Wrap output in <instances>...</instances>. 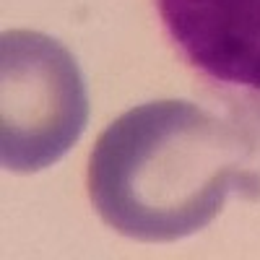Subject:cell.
<instances>
[{
	"label": "cell",
	"instance_id": "1",
	"mask_svg": "<svg viewBox=\"0 0 260 260\" xmlns=\"http://www.w3.org/2000/svg\"><path fill=\"white\" fill-rule=\"evenodd\" d=\"M232 192H260L240 130L180 99L122 112L89 159V195L107 226L138 242L206 229Z\"/></svg>",
	"mask_w": 260,
	"mask_h": 260
},
{
	"label": "cell",
	"instance_id": "2",
	"mask_svg": "<svg viewBox=\"0 0 260 260\" xmlns=\"http://www.w3.org/2000/svg\"><path fill=\"white\" fill-rule=\"evenodd\" d=\"M89 122V91L57 39L11 29L0 37V164L39 172L60 161Z\"/></svg>",
	"mask_w": 260,
	"mask_h": 260
},
{
	"label": "cell",
	"instance_id": "3",
	"mask_svg": "<svg viewBox=\"0 0 260 260\" xmlns=\"http://www.w3.org/2000/svg\"><path fill=\"white\" fill-rule=\"evenodd\" d=\"M180 57L226 94L260 102V0H154Z\"/></svg>",
	"mask_w": 260,
	"mask_h": 260
}]
</instances>
